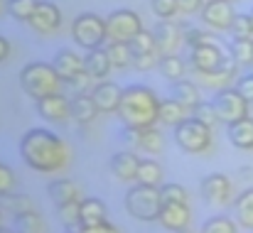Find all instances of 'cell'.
<instances>
[{"mask_svg": "<svg viewBox=\"0 0 253 233\" xmlns=\"http://www.w3.org/2000/svg\"><path fill=\"white\" fill-rule=\"evenodd\" d=\"M236 69H239V64H236L234 57L229 54V57H224V64H221L219 69H214V72H194V78H197L202 86H207V88L221 91V88H226V86L236 78Z\"/></svg>", "mask_w": 253, "mask_h": 233, "instance_id": "15", "label": "cell"}, {"mask_svg": "<svg viewBox=\"0 0 253 233\" xmlns=\"http://www.w3.org/2000/svg\"><path fill=\"white\" fill-rule=\"evenodd\" d=\"M37 113L44 118V120H52V123H62L67 118H72V101L62 93H52V96H44L37 101Z\"/></svg>", "mask_w": 253, "mask_h": 233, "instance_id": "16", "label": "cell"}, {"mask_svg": "<svg viewBox=\"0 0 253 233\" xmlns=\"http://www.w3.org/2000/svg\"><path fill=\"white\" fill-rule=\"evenodd\" d=\"M192 118L199 120V123H204V125H209V128H214L219 123V113H216L214 103H207V101H199L192 108Z\"/></svg>", "mask_w": 253, "mask_h": 233, "instance_id": "41", "label": "cell"}, {"mask_svg": "<svg viewBox=\"0 0 253 233\" xmlns=\"http://www.w3.org/2000/svg\"><path fill=\"white\" fill-rule=\"evenodd\" d=\"M121 96H123V88L113 81H106V78L96 81V86L91 88V98L98 106V113H118Z\"/></svg>", "mask_w": 253, "mask_h": 233, "instance_id": "14", "label": "cell"}, {"mask_svg": "<svg viewBox=\"0 0 253 233\" xmlns=\"http://www.w3.org/2000/svg\"><path fill=\"white\" fill-rule=\"evenodd\" d=\"M140 150H145V153H150V155L163 153V135H160V130H158L155 125L140 130Z\"/></svg>", "mask_w": 253, "mask_h": 233, "instance_id": "38", "label": "cell"}, {"mask_svg": "<svg viewBox=\"0 0 253 233\" xmlns=\"http://www.w3.org/2000/svg\"><path fill=\"white\" fill-rule=\"evenodd\" d=\"M15 231L17 233H44V221L37 211H27L15 216Z\"/></svg>", "mask_w": 253, "mask_h": 233, "instance_id": "33", "label": "cell"}, {"mask_svg": "<svg viewBox=\"0 0 253 233\" xmlns=\"http://www.w3.org/2000/svg\"><path fill=\"white\" fill-rule=\"evenodd\" d=\"M177 2H179V12H184V15H192L204 5V0H177Z\"/></svg>", "mask_w": 253, "mask_h": 233, "instance_id": "50", "label": "cell"}, {"mask_svg": "<svg viewBox=\"0 0 253 233\" xmlns=\"http://www.w3.org/2000/svg\"><path fill=\"white\" fill-rule=\"evenodd\" d=\"M229 32L234 35V39H253V20L246 12H236Z\"/></svg>", "mask_w": 253, "mask_h": 233, "instance_id": "36", "label": "cell"}, {"mask_svg": "<svg viewBox=\"0 0 253 233\" xmlns=\"http://www.w3.org/2000/svg\"><path fill=\"white\" fill-rule=\"evenodd\" d=\"M236 88H239V93L251 103L253 101V74H246V77H241L236 81Z\"/></svg>", "mask_w": 253, "mask_h": 233, "instance_id": "48", "label": "cell"}, {"mask_svg": "<svg viewBox=\"0 0 253 233\" xmlns=\"http://www.w3.org/2000/svg\"><path fill=\"white\" fill-rule=\"evenodd\" d=\"M226 135H229V140H231L234 148H239V150H253V118L246 116V118H241L236 123H229Z\"/></svg>", "mask_w": 253, "mask_h": 233, "instance_id": "20", "label": "cell"}, {"mask_svg": "<svg viewBox=\"0 0 253 233\" xmlns=\"http://www.w3.org/2000/svg\"><path fill=\"white\" fill-rule=\"evenodd\" d=\"M69 86H72V91H74V96H79V93H91V88L96 86V78L91 77L88 72H82L77 78H72V81H67Z\"/></svg>", "mask_w": 253, "mask_h": 233, "instance_id": "44", "label": "cell"}, {"mask_svg": "<svg viewBox=\"0 0 253 233\" xmlns=\"http://www.w3.org/2000/svg\"><path fill=\"white\" fill-rule=\"evenodd\" d=\"M177 233H194V231H189V229H184V231H177Z\"/></svg>", "mask_w": 253, "mask_h": 233, "instance_id": "56", "label": "cell"}, {"mask_svg": "<svg viewBox=\"0 0 253 233\" xmlns=\"http://www.w3.org/2000/svg\"><path fill=\"white\" fill-rule=\"evenodd\" d=\"M130 49H133V54H155L158 52V42H155V35L153 32H148V30H140L130 42ZM160 54V52H158Z\"/></svg>", "mask_w": 253, "mask_h": 233, "instance_id": "31", "label": "cell"}, {"mask_svg": "<svg viewBox=\"0 0 253 233\" xmlns=\"http://www.w3.org/2000/svg\"><path fill=\"white\" fill-rule=\"evenodd\" d=\"M5 211H10L12 216H20V214H27V211H35V204L27 194H7L5 196Z\"/></svg>", "mask_w": 253, "mask_h": 233, "instance_id": "35", "label": "cell"}, {"mask_svg": "<svg viewBox=\"0 0 253 233\" xmlns=\"http://www.w3.org/2000/svg\"><path fill=\"white\" fill-rule=\"evenodd\" d=\"M158 62H160V54L158 52L155 54H133V67L140 69V72H148V69L158 67Z\"/></svg>", "mask_w": 253, "mask_h": 233, "instance_id": "46", "label": "cell"}, {"mask_svg": "<svg viewBox=\"0 0 253 233\" xmlns=\"http://www.w3.org/2000/svg\"><path fill=\"white\" fill-rule=\"evenodd\" d=\"M189 219H192V211L187 204H177V201H163V209H160V216L158 221L163 224V229L177 233L184 231L189 226Z\"/></svg>", "mask_w": 253, "mask_h": 233, "instance_id": "17", "label": "cell"}, {"mask_svg": "<svg viewBox=\"0 0 253 233\" xmlns=\"http://www.w3.org/2000/svg\"><path fill=\"white\" fill-rule=\"evenodd\" d=\"M138 184H148V187H160L163 184V167L155 159H143L138 167Z\"/></svg>", "mask_w": 253, "mask_h": 233, "instance_id": "28", "label": "cell"}, {"mask_svg": "<svg viewBox=\"0 0 253 233\" xmlns=\"http://www.w3.org/2000/svg\"><path fill=\"white\" fill-rule=\"evenodd\" d=\"M229 54L239 67H253V39H234L229 44Z\"/></svg>", "mask_w": 253, "mask_h": 233, "instance_id": "30", "label": "cell"}, {"mask_svg": "<svg viewBox=\"0 0 253 233\" xmlns=\"http://www.w3.org/2000/svg\"><path fill=\"white\" fill-rule=\"evenodd\" d=\"M0 233H17L15 229H5V226H0Z\"/></svg>", "mask_w": 253, "mask_h": 233, "instance_id": "53", "label": "cell"}, {"mask_svg": "<svg viewBox=\"0 0 253 233\" xmlns=\"http://www.w3.org/2000/svg\"><path fill=\"white\" fill-rule=\"evenodd\" d=\"M84 64H86V72L96 78V81H103V78L108 77V72L113 69V67H111V59H108V54H106L103 47L88 49V54L84 57Z\"/></svg>", "mask_w": 253, "mask_h": 233, "instance_id": "22", "label": "cell"}, {"mask_svg": "<svg viewBox=\"0 0 253 233\" xmlns=\"http://www.w3.org/2000/svg\"><path fill=\"white\" fill-rule=\"evenodd\" d=\"M37 2H40V0H7V12H10L15 20H20V22H30V17H32Z\"/></svg>", "mask_w": 253, "mask_h": 233, "instance_id": "39", "label": "cell"}, {"mask_svg": "<svg viewBox=\"0 0 253 233\" xmlns=\"http://www.w3.org/2000/svg\"><path fill=\"white\" fill-rule=\"evenodd\" d=\"M143 30L138 12L133 10H113L106 17V32L108 42H130L138 32Z\"/></svg>", "mask_w": 253, "mask_h": 233, "instance_id": "8", "label": "cell"}, {"mask_svg": "<svg viewBox=\"0 0 253 233\" xmlns=\"http://www.w3.org/2000/svg\"><path fill=\"white\" fill-rule=\"evenodd\" d=\"M59 25H62V12H59V7H57L52 0H40L37 7H35V12H32V17H30V27H32L35 32L49 35V32L59 30Z\"/></svg>", "mask_w": 253, "mask_h": 233, "instance_id": "11", "label": "cell"}, {"mask_svg": "<svg viewBox=\"0 0 253 233\" xmlns=\"http://www.w3.org/2000/svg\"><path fill=\"white\" fill-rule=\"evenodd\" d=\"M106 54H108L113 69H126L128 64H133V49L128 42H111L106 47Z\"/></svg>", "mask_w": 253, "mask_h": 233, "instance_id": "27", "label": "cell"}, {"mask_svg": "<svg viewBox=\"0 0 253 233\" xmlns=\"http://www.w3.org/2000/svg\"><path fill=\"white\" fill-rule=\"evenodd\" d=\"M20 157L35 172H59L69 164V148L67 143L44 128H30L20 140Z\"/></svg>", "mask_w": 253, "mask_h": 233, "instance_id": "1", "label": "cell"}, {"mask_svg": "<svg viewBox=\"0 0 253 233\" xmlns=\"http://www.w3.org/2000/svg\"><path fill=\"white\" fill-rule=\"evenodd\" d=\"M7 54H10V42L5 37H0V62H5Z\"/></svg>", "mask_w": 253, "mask_h": 233, "instance_id": "51", "label": "cell"}, {"mask_svg": "<svg viewBox=\"0 0 253 233\" xmlns=\"http://www.w3.org/2000/svg\"><path fill=\"white\" fill-rule=\"evenodd\" d=\"M20 86H22V91L27 96H32L35 101H40L44 96L59 93L62 77L57 74L54 64L32 62V64H25L22 67V72H20Z\"/></svg>", "mask_w": 253, "mask_h": 233, "instance_id": "3", "label": "cell"}, {"mask_svg": "<svg viewBox=\"0 0 253 233\" xmlns=\"http://www.w3.org/2000/svg\"><path fill=\"white\" fill-rule=\"evenodd\" d=\"M118 116L128 128H138V130L153 128L155 123H160V98L148 86H138V83L128 86L123 88Z\"/></svg>", "mask_w": 253, "mask_h": 233, "instance_id": "2", "label": "cell"}, {"mask_svg": "<svg viewBox=\"0 0 253 233\" xmlns=\"http://www.w3.org/2000/svg\"><path fill=\"white\" fill-rule=\"evenodd\" d=\"M72 37L79 47L88 49H98L106 39H108V32H106V20L98 17L96 12H82L74 17L72 22Z\"/></svg>", "mask_w": 253, "mask_h": 233, "instance_id": "5", "label": "cell"}, {"mask_svg": "<svg viewBox=\"0 0 253 233\" xmlns=\"http://www.w3.org/2000/svg\"><path fill=\"white\" fill-rule=\"evenodd\" d=\"M199 233H239V229H236V221H231L229 216H211L202 224Z\"/></svg>", "mask_w": 253, "mask_h": 233, "instance_id": "40", "label": "cell"}, {"mask_svg": "<svg viewBox=\"0 0 253 233\" xmlns=\"http://www.w3.org/2000/svg\"><path fill=\"white\" fill-rule=\"evenodd\" d=\"M234 214H236V221H239L244 229L253 231V187L251 189H244V192L236 196V201H234Z\"/></svg>", "mask_w": 253, "mask_h": 233, "instance_id": "25", "label": "cell"}, {"mask_svg": "<svg viewBox=\"0 0 253 233\" xmlns=\"http://www.w3.org/2000/svg\"><path fill=\"white\" fill-rule=\"evenodd\" d=\"M160 196L163 201H177V204H187V189H182L179 184H163L160 187Z\"/></svg>", "mask_w": 253, "mask_h": 233, "instance_id": "43", "label": "cell"}, {"mask_svg": "<svg viewBox=\"0 0 253 233\" xmlns=\"http://www.w3.org/2000/svg\"><path fill=\"white\" fill-rule=\"evenodd\" d=\"M169 98H174L177 103H182L184 108H194L199 103V88L192 81H174L169 88Z\"/></svg>", "mask_w": 253, "mask_h": 233, "instance_id": "24", "label": "cell"}, {"mask_svg": "<svg viewBox=\"0 0 253 233\" xmlns=\"http://www.w3.org/2000/svg\"><path fill=\"white\" fill-rule=\"evenodd\" d=\"M96 116H98V106L93 103L91 93H79V96L72 98V120H74V123L86 125V123H91Z\"/></svg>", "mask_w": 253, "mask_h": 233, "instance_id": "23", "label": "cell"}, {"mask_svg": "<svg viewBox=\"0 0 253 233\" xmlns=\"http://www.w3.org/2000/svg\"><path fill=\"white\" fill-rule=\"evenodd\" d=\"M249 15H251V20H253V7H251V12H249Z\"/></svg>", "mask_w": 253, "mask_h": 233, "instance_id": "57", "label": "cell"}, {"mask_svg": "<svg viewBox=\"0 0 253 233\" xmlns=\"http://www.w3.org/2000/svg\"><path fill=\"white\" fill-rule=\"evenodd\" d=\"M150 10L155 12L158 20H172L179 12V2L177 0H150Z\"/></svg>", "mask_w": 253, "mask_h": 233, "instance_id": "42", "label": "cell"}, {"mask_svg": "<svg viewBox=\"0 0 253 233\" xmlns=\"http://www.w3.org/2000/svg\"><path fill=\"white\" fill-rule=\"evenodd\" d=\"M79 211H82V226H93V224L106 221V206L93 196L79 201Z\"/></svg>", "mask_w": 253, "mask_h": 233, "instance_id": "26", "label": "cell"}, {"mask_svg": "<svg viewBox=\"0 0 253 233\" xmlns=\"http://www.w3.org/2000/svg\"><path fill=\"white\" fill-rule=\"evenodd\" d=\"M158 67H160L163 77H168L169 81H179V78L184 77V62H182L177 54H165V57H160Z\"/></svg>", "mask_w": 253, "mask_h": 233, "instance_id": "34", "label": "cell"}, {"mask_svg": "<svg viewBox=\"0 0 253 233\" xmlns=\"http://www.w3.org/2000/svg\"><path fill=\"white\" fill-rule=\"evenodd\" d=\"M15 189V172L5 164H0V196H7L12 194Z\"/></svg>", "mask_w": 253, "mask_h": 233, "instance_id": "45", "label": "cell"}, {"mask_svg": "<svg viewBox=\"0 0 253 233\" xmlns=\"http://www.w3.org/2000/svg\"><path fill=\"white\" fill-rule=\"evenodd\" d=\"M234 17H236V12H234L231 0H209V2H204V7H202V20H204V25H209L211 30H219V32L229 30L231 22H234Z\"/></svg>", "mask_w": 253, "mask_h": 233, "instance_id": "10", "label": "cell"}, {"mask_svg": "<svg viewBox=\"0 0 253 233\" xmlns=\"http://www.w3.org/2000/svg\"><path fill=\"white\" fill-rule=\"evenodd\" d=\"M199 192H202L204 201H209V204H216V206L219 204H229L231 196H234V182L226 174L214 172V174H207L202 179Z\"/></svg>", "mask_w": 253, "mask_h": 233, "instance_id": "9", "label": "cell"}, {"mask_svg": "<svg viewBox=\"0 0 253 233\" xmlns=\"http://www.w3.org/2000/svg\"><path fill=\"white\" fill-rule=\"evenodd\" d=\"M174 143L184 150V153H204L211 145V128L194 120V118H184L174 125Z\"/></svg>", "mask_w": 253, "mask_h": 233, "instance_id": "6", "label": "cell"}, {"mask_svg": "<svg viewBox=\"0 0 253 233\" xmlns=\"http://www.w3.org/2000/svg\"><path fill=\"white\" fill-rule=\"evenodd\" d=\"M214 108H216V113H219V120L221 123H236V120H241V118H246L249 116V111H251V103L239 93V88L234 86H226V88H221V91H216V96H214Z\"/></svg>", "mask_w": 253, "mask_h": 233, "instance_id": "7", "label": "cell"}, {"mask_svg": "<svg viewBox=\"0 0 253 233\" xmlns=\"http://www.w3.org/2000/svg\"><path fill=\"white\" fill-rule=\"evenodd\" d=\"M224 57L226 54L219 49V44H199L189 52V67L192 72H214L224 64Z\"/></svg>", "mask_w": 253, "mask_h": 233, "instance_id": "13", "label": "cell"}, {"mask_svg": "<svg viewBox=\"0 0 253 233\" xmlns=\"http://www.w3.org/2000/svg\"><path fill=\"white\" fill-rule=\"evenodd\" d=\"M2 10H7V2L5 0H0V15H2Z\"/></svg>", "mask_w": 253, "mask_h": 233, "instance_id": "54", "label": "cell"}, {"mask_svg": "<svg viewBox=\"0 0 253 233\" xmlns=\"http://www.w3.org/2000/svg\"><path fill=\"white\" fill-rule=\"evenodd\" d=\"M182 35H184V44H189V49L192 47H199V44H219L211 35H207L199 27H192L187 22H182Z\"/></svg>", "mask_w": 253, "mask_h": 233, "instance_id": "37", "label": "cell"}, {"mask_svg": "<svg viewBox=\"0 0 253 233\" xmlns=\"http://www.w3.org/2000/svg\"><path fill=\"white\" fill-rule=\"evenodd\" d=\"M62 224L67 226V233H79L82 231V211H79V201H69L57 206Z\"/></svg>", "mask_w": 253, "mask_h": 233, "instance_id": "29", "label": "cell"}, {"mask_svg": "<svg viewBox=\"0 0 253 233\" xmlns=\"http://www.w3.org/2000/svg\"><path fill=\"white\" fill-rule=\"evenodd\" d=\"M126 209L138 221H158L160 209H163L160 187H148V184L130 187L126 194Z\"/></svg>", "mask_w": 253, "mask_h": 233, "instance_id": "4", "label": "cell"}, {"mask_svg": "<svg viewBox=\"0 0 253 233\" xmlns=\"http://www.w3.org/2000/svg\"><path fill=\"white\" fill-rule=\"evenodd\" d=\"M2 209H5V206L0 204V226H2Z\"/></svg>", "mask_w": 253, "mask_h": 233, "instance_id": "55", "label": "cell"}, {"mask_svg": "<svg viewBox=\"0 0 253 233\" xmlns=\"http://www.w3.org/2000/svg\"><path fill=\"white\" fill-rule=\"evenodd\" d=\"M153 35H155V42H158V52H160V57H165V54H177V49H179L182 42H184L182 27L174 25V22H169V20H158Z\"/></svg>", "mask_w": 253, "mask_h": 233, "instance_id": "12", "label": "cell"}, {"mask_svg": "<svg viewBox=\"0 0 253 233\" xmlns=\"http://www.w3.org/2000/svg\"><path fill=\"white\" fill-rule=\"evenodd\" d=\"M121 138H123V143H126L128 148H140V130H138V128H128V125H123Z\"/></svg>", "mask_w": 253, "mask_h": 233, "instance_id": "47", "label": "cell"}, {"mask_svg": "<svg viewBox=\"0 0 253 233\" xmlns=\"http://www.w3.org/2000/svg\"><path fill=\"white\" fill-rule=\"evenodd\" d=\"M79 233H118V229L108 221H101V224H93V226H82Z\"/></svg>", "mask_w": 253, "mask_h": 233, "instance_id": "49", "label": "cell"}, {"mask_svg": "<svg viewBox=\"0 0 253 233\" xmlns=\"http://www.w3.org/2000/svg\"><path fill=\"white\" fill-rule=\"evenodd\" d=\"M179 120H184V106L177 103L174 98L160 101V123H165V125H177Z\"/></svg>", "mask_w": 253, "mask_h": 233, "instance_id": "32", "label": "cell"}, {"mask_svg": "<svg viewBox=\"0 0 253 233\" xmlns=\"http://www.w3.org/2000/svg\"><path fill=\"white\" fill-rule=\"evenodd\" d=\"M108 167H111V174L116 179H121V182H135L140 159L133 155V150H121V153H116V155L111 157Z\"/></svg>", "mask_w": 253, "mask_h": 233, "instance_id": "18", "label": "cell"}, {"mask_svg": "<svg viewBox=\"0 0 253 233\" xmlns=\"http://www.w3.org/2000/svg\"><path fill=\"white\" fill-rule=\"evenodd\" d=\"M239 174L249 179V177H253V169H251V167H241V169H239Z\"/></svg>", "mask_w": 253, "mask_h": 233, "instance_id": "52", "label": "cell"}, {"mask_svg": "<svg viewBox=\"0 0 253 233\" xmlns=\"http://www.w3.org/2000/svg\"><path fill=\"white\" fill-rule=\"evenodd\" d=\"M251 111H253V101H251Z\"/></svg>", "mask_w": 253, "mask_h": 233, "instance_id": "58", "label": "cell"}, {"mask_svg": "<svg viewBox=\"0 0 253 233\" xmlns=\"http://www.w3.org/2000/svg\"><path fill=\"white\" fill-rule=\"evenodd\" d=\"M54 69H57V74L62 77V81H72V78H77L82 72H86V64L84 59L79 57V54H74L72 49H59L57 54H54Z\"/></svg>", "mask_w": 253, "mask_h": 233, "instance_id": "19", "label": "cell"}, {"mask_svg": "<svg viewBox=\"0 0 253 233\" xmlns=\"http://www.w3.org/2000/svg\"><path fill=\"white\" fill-rule=\"evenodd\" d=\"M47 194H49V199H52L57 206L69 204V201H82V189H79V184H74L72 179H57V182H52V184L47 187Z\"/></svg>", "mask_w": 253, "mask_h": 233, "instance_id": "21", "label": "cell"}, {"mask_svg": "<svg viewBox=\"0 0 253 233\" xmlns=\"http://www.w3.org/2000/svg\"><path fill=\"white\" fill-rule=\"evenodd\" d=\"M204 2H209V0H204Z\"/></svg>", "mask_w": 253, "mask_h": 233, "instance_id": "59", "label": "cell"}]
</instances>
